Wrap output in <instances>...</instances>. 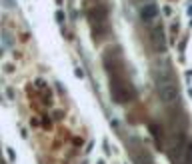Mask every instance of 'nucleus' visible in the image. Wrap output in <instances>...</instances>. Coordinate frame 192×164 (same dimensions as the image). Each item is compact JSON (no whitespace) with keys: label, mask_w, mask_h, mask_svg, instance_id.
<instances>
[{"label":"nucleus","mask_w":192,"mask_h":164,"mask_svg":"<svg viewBox=\"0 0 192 164\" xmlns=\"http://www.w3.org/2000/svg\"><path fill=\"white\" fill-rule=\"evenodd\" d=\"M56 18H58V22H62V20H64V14H62V12H58Z\"/></svg>","instance_id":"9"},{"label":"nucleus","mask_w":192,"mask_h":164,"mask_svg":"<svg viewBox=\"0 0 192 164\" xmlns=\"http://www.w3.org/2000/svg\"><path fill=\"white\" fill-rule=\"evenodd\" d=\"M156 90H158V96L164 104L172 106L178 102V86L170 70H158L156 72Z\"/></svg>","instance_id":"1"},{"label":"nucleus","mask_w":192,"mask_h":164,"mask_svg":"<svg viewBox=\"0 0 192 164\" xmlns=\"http://www.w3.org/2000/svg\"><path fill=\"white\" fill-rule=\"evenodd\" d=\"M158 14H160V10H158V6L154 4V2H146V4L140 6V20L146 22V24L154 22V20L158 18Z\"/></svg>","instance_id":"4"},{"label":"nucleus","mask_w":192,"mask_h":164,"mask_svg":"<svg viewBox=\"0 0 192 164\" xmlns=\"http://www.w3.org/2000/svg\"><path fill=\"white\" fill-rule=\"evenodd\" d=\"M140 2H142V4H146V0H140Z\"/></svg>","instance_id":"11"},{"label":"nucleus","mask_w":192,"mask_h":164,"mask_svg":"<svg viewBox=\"0 0 192 164\" xmlns=\"http://www.w3.org/2000/svg\"><path fill=\"white\" fill-rule=\"evenodd\" d=\"M76 76H78V78H82V76H84V72H82V68H76Z\"/></svg>","instance_id":"7"},{"label":"nucleus","mask_w":192,"mask_h":164,"mask_svg":"<svg viewBox=\"0 0 192 164\" xmlns=\"http://www.w3.org/2000/svg\"><path fill=\"white\" fill-rule=\"evenodd\" d=\"M96 164H104V162H102V160H98V162H96Z\"/></svg>","instance_id":"10"},{"label":"nucleus","mask_w":192,"mask_h":164,"mask_svg":"<svg viewBox=\"0 0 192 164\" xmlns=\"http://www.w3.org/2000/svg\"><path fill=\"white\" fill-rule=\"evenodd\" d=\"M150 42H152V48L156 52H164L166 50V32H164V28L160 24L150 28Z\"/></svg>","instance_id":"3"},{"label":"nucleus","mask_w":192,"mask_h":164,"mask_svg":"<svg viewBox=\"0 0 192 164\" xmlns=\"http://www.w3.org/2000/svg\"><path fill=\"white\" fill-rule=\"evenodd\" d=\"M6 152H8V158H10V160H14V152H12V150L8 148V150H6Z\"/></svg>","instance_id":"8"},{"label":"nucleus","mask_w":192,"mask_h":164,"mask_svg":"<svg viewBox=\"0 0 192 164\" xmlns=\"http://www.w3.org/2000/svg\"><path fill=\"white\" fill-rule=\"evenodd\" d=\"M10 46H12V36L8 30H2V50L10 48Z\"/></svg>","instance_id":"6"},{"label":"nucleus","mask_w":192,"mask_h":164,"mask_svg":"<svg viewBox=\"0 0 192 164\" xmlns=\"http://www.w3.org/2000/svg\"><path fill=\"white\" fill-rule=\"evenodd\" d=\"M134 96V90L132 86H128L126 82L122 80H112V98L116 102H126Z\"/></svg>","instance_id":"2"},{"label":"nucleus","mask_w":192,"mask_h":164,"mask_svg":"<svg viewBox=\"0 0 192 164\" xmlns=\"http://www.w3.org/2000/svg\"><path fill=\"white\" fill-rule=\"evenodd\" d=\"M88 20H90V24H104L106 22V10L102 6H94V8L88 12Z\"/></svg>","instance_id":"5"}]
</instances>
